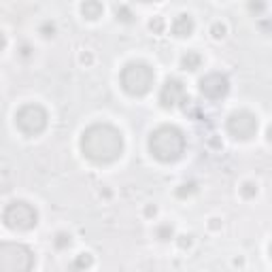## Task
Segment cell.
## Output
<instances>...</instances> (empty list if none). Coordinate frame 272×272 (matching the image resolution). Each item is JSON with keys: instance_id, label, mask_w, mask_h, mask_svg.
Returning <instances> with one entry per match:
<instances>
[{"instance_id": "obj_23", "label": "cell", "mask_w": 272, "mask_h": 272, "mask_svg": "<svg viewBox=\"0 0 272 272\" xmlns=\"http://www.w3.org/2000/svg\"><path fill=\"white\" fill-rule=\"evenodd\" d=\"M4 45H7V38H4V34H2V32H0V51H2V49H4Z\"/></svg>"}, {"instance_id": "obj_25", "label": "cell", "mask_w": 272, "mask_h": 272, "mask_svg": "<svg viewBox=\"0 0 272 272\" xmlns=\"http://www.w3.org/2000/svg\"><path fill=\"white\" fill-rule=\"evenodd\" d=\"M210 221H213V224H210V227H215V230H217V227H219V219H210Z\"/></svg>"}, {"instance_id": "obj_5", "label": "cell", "mask_w": 272, "mask_h": 272, "mask_svg": "<svg viewBox=\"0 0 272 272\" xmlns=\"http://www.w3.org/2000/svg\"><path fill=\"white\" fill-rule=\"evenodd\" d=\"M2 221L9 230L15 232H28L38 224V213L32 204L24 202V200H15L11 202L2 213Z\"/></svg>"}, {"instance_id": "obj_15", "label": "cell", "mask_w": 272, "mask_h": 272, "mask_svg": "<svg viewBox=\"0 0 272 272\" xmlns=\"http://www.w3.org/2000/svg\"><path fill=\"white\" fill-rule=\"evenodd\" d=\"M92 264H94V257H92L90 253H81V255H77V259H75V268H77V270L90 268Z\"/></svg>"}, {"instance_id": "obj_3", "label": "cell", "mask_w": 272, "mask_h": 272, "mask_svg": "<svg viewBox=\"0 0 272 272\" xmlns=\"http://www.w3.org/2000/svg\"><path fill=\"white\" fill-rule=\"evenodd\" d=\"M119 81H121V87H124L126 94H130L134 98H141L151 92V87L155 83V73L151 66L145 62H130L121 68Z\"/></svg>"}, {"instance_id": "obj_6", "label": "cell", "mask_w": 272, "mask_h": 272, "mask_svg": "<svg viewBox=\"0 0 272 272\" xmlns=\"http://www.w3.org/2000/svg\"><path fill=\"white\" fill-rule=\"evenodd\" d=\"M47 111L41 104H24L17 113H15V126L24 132L26 136H38L47 128Z\"/></svg>"}, {"instance_id": "obj_10", "label": "cell", "mask_w": 272, "mask_h": 272, "mask_svg": "<svg viewBox=\"0 0 272 272\" xmlns=\"http://www.w3.org/2000/svg\"><path fill=\"white\" fill-rule=\"evenodd\" d=\"M193 28H196V24H193V17H192V15L181 13V15H176L175 21H173V34L179 36V38L192 36V34H193Z\"/></svg>"}, {"instance_id": "obj_21", "label": "cell", "mask_w": 272, "mask_h": 272, "mask_svg": "<svg viewBox=\"0 0 272 272\" xmlns=\"http://www.w3.org/2000/svg\"><path fill=\"white\" fill-rule=\"evenodd\" d=\"M149 28H151L153 32H162V28H164L162 17H155V19H151V24H149Z\"/></svg>"}, {"instance_id": "obj_8", "label": "cell", "mask_w": 272, "mask_h": 272, "mask_svg": "<svg viewBox=\"0 0 272 272\" xmlns=\"http://www.w3.org/2000/svg\"><path fill=\"white\" fill-rule=\"evenodd\" d=\"M200 92H202V96L208 100H221L227 96V92H230V81H227V77L221 73H208L207 77L200 79Z\"/></svg>"}, {"instance_id": "obj_9", "label": "cell", "mask_w": 272, "mask_h": 272, "mask_svg": "<svg viewBox=\"0 0 272 272\" xmlns=\"http://www.w3.org/2000/svg\"><path fill=\"white\" fill-rule=\"evenodd\" d=\"M185 102V85L179 79H166L160 90V104L164 109H175L176 104Z\"/></svg>"}, {"instance_id": "obj_13", "label": "cell", "mask_w": 272, "mask_h": 272, "mask_svg": "<svg viewBox=\"0 0 272 272\" xmlns=\"http://www.w3.org/2000/svg\"><path fill=\"white\" fill-rule=\"evenodd\" d=\"M155 236L160 238V240H170V238L175 236V230H173V225L170 224H162L155 230Z\"/></svg>"}, {"instance_id": "obj_17", "label": "cell", "mask_w": 272, "mask_h": 272, "mask_svg": "<svg viewBox=\"0 0 272 272\" xmlns=\"http://www.w3.org/2000/svg\"><path fill=\"white\" fill-rule=\"evenodd\" d=\"M41 34L45 38H51L55 34V24H53V21H45V24L41 26Z\"/></svg>"}, {"instance_id": "obj_24", "label": "cell", "mask_w": 272, "mask_h": 272, "mask_svg": "<svg viewBox=\"0 0 272 272\" xmlns=\"http://www.w3.org/2000/svg\"><path fill=\"white\" fill-rule=\"evenodd\" d=\"M81 62H87V64H90V62H92V55H90V53H83V55H81Z\"/></svg>"}, {"instance_id": "obj_20", "label": "cell", "mask_w": 272, "mask_h": 272, "mask_svg": "<svg viewBox=\"0 0 272 272\" xmlns=\"http://www.w3.org/2000/svg\"><path fill=\"white\" fill-rule=\"evenodd\" d=\"M210 32H213L215 38H224L225 36V26L224 24H213V30Z\"/></svg>"}, {"instance_id": "obj_14", "label": "cell", "mask_w": 272, "mask_h": 272, "mask_svg": "<svg viewBox=\"0 0 272 272\" xmlns=\"http://www.w3.org/2000/svg\"><path fill=\"white\" fill-rule=\"evenodd\" d=\"M53 245L58 249H68L73 245V238H70V234H66V232H60V234L53 238Z\"/></svg>"}, {"instance_id": "obj_18", "label": "cell", "mask_w": 272, "mask_h": 272, "mask_svg": "<svg viewBox=\"0 0 272 272\" xmlns=\"http://www.w3.org/2000/svg\"><path fill=\"white\" fill-rule=\"evenodd\" d=\"M240 192L245 198H253L255 193H257V185H255V183H245V185L240 187Z\"/></svg>"}, {"instance_id": "obj_12", "label": "cell", "mask_w": 272, "mask_h": 272, "mask_svg": "<svg viewBox=\"0 0 272 272\" xmlns=\"http://www.w3.org/2000/svg\"><path fill=\"white\" fill-rule=\"evenodd\" d=\"M200 64H202V58H200V53H196V51H187L181 60V66L185 70H196V68H200Z\"/></svg>"}, {"instance_id": "obj_2", "label": "cell", "mask_w": 272, "mask_h": 272, "mask_svg": "<svg viewBox=\"0 0 272 272\" xmlns=\"http://www.w3.org/2000/svg\"><path fill=\"white\" fill-rule=\"evenodd\" d=\"M185 147H187L185 134L176 126H160L149 136V151L155 160H160L164 164L181 160L183 153H185Z\"/></svg>"}, {"instance_id": "obj_26", "label": "cell", "mask_w": 272, "mask_h": 272, "mask_svg": "<svg viewBox=\"0 0 272 272\" xmlns=\"http://www.w3.org/2000/svg\"><path fill=\"white\" fill-rule=\"evenodd\" d=\"M147 215H155V207H149L147 208Z\"/></svg>"}, {"instance_id": "obj_22", "label": "cell", "mask_w": 272, "mask_h": 272, "mask_svg": "<svg viewBox=\"0 0 272 272\" xmlns=\"http://www.w3.org/2000/svg\"><path fill=\"white\" fill-rule=\"evenodd\" d=\"M190 245H192V236H179V247L181 249H185Z\"/></svg>"}, {"instance_id": "obj_7", "label": "cell", "mask_w": 272, "mask_h": 272, "mask_svg": "<svg viewBox=\"0 0 272 272\" xmlns=\"http://www.w3.org/2000/svg\"><path fill=\"white\" fill-rule=\"evenodd\" d=\"M227 132L236 141H249L257 132V117L251 111H236L227 117Z\"/></svg>"}, {"instance_id": "obj_1", "label": "cell", "mask_w": 272, "mask_h": 272, "mask_svg": "<svg viewBox=\"0 0 272 272\" xmlns=\"http://www.w3.org/2000/svg\"><path fill=\"white\" fill-rule=\"evenodd\" d=\"M81 151L94 164H113L124 153V136L111 124H94L83 130Z\"/></svg>"}, {"instance_id": "obj_16", "label": "cell", "mask_w": 272, "mask_h": 272, "mask_svg": "<svg viewBox=\"0 0 272 272\" xmlns=\"http://www.w3.org/2000/svg\"><path fill=\"white\" fill-rule=\"evenodd\" d=\"M115 15H117L119 21H126V24L134 21V15H132V11L128 9V7H117V9H115Z\"/></svg>"}, {"instance_id": "obj_11", "label": "cell", "mask_w": 272, "mask_h": 272, "mask_svg": "<svg viewBox=\"0 0 272 272\" xmlns=\"http://www.w3.org/2000/svg\"><path fill=\"white\" fill-rule=\"evenodd\" d=\"M102 11L104 7L100 2H96V0H87V2H83L81 4V13H83V17L85 19H98L100 15H102Z\"/></svg>"}, {"instance_id": "obj_19", "label": "cell", "mask_w": 272, "mask_h": 272, "mask_svg": "<svg viewBox=\"0 0 272 272\" xmlns=\"http://www.w3.org/2000/svg\"><path fill=\"white\" fill-rule=\"evenodd\" d=\"M193 192H196V185H193V183H185V185H181V190L176 193H179L181 198H185V196H190V193H193Z\"/></svg>"}, {"instance_id": "obj_4", "label": "cell", "mask_w": 272, "mask_h": 272, "mask_svg": "<svg viewBox=\"0 0 272 272\" xmlns=\"http://www.w3.org/2000/svg\"><path fill=\"white\" fill-rule=\"evenodd\" d=\"M34 253L21 242H0V272H32Z\"/></svg>"}]
</instances>
